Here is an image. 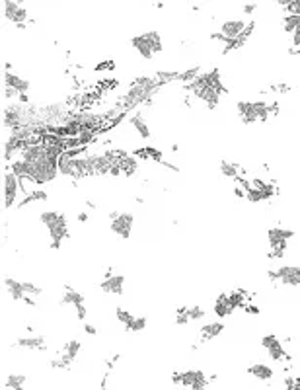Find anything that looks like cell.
I'll list each match as a JSON object with an SVG mask.
<instances>
[{"instance_id":"cell-1","label":"cell","mask_w":300,"mask_h":390,"mask_svg":"<svg viewBox=\"0 0 300 390\" xmlns=\"http://www.w3.org/2000/svg\"><path fill=\"white\" fill-rule=\"evenodd\" d=\"M164 88L162 84H154V86H129V90L125 92L123 96H121V100H119V109L123 111V113H129V111H133V109H137V107L141 106H150L152 104V100H154V96L158 94L160 90Z\"/></svg>"},{"instance_id":"cell-2","label":"cell","mask_w":300,"mask_h":390,"mask_svg":"<svg viewBox=\"0 0 300 390\" xmlns=\"http://www.w3.org/2000/svg\"><path fill=\"white\" fill-rule=\"evenodd\" d=\"M41 225L49 232V240H51V248L59 250L63 246V240L69 236V221L65 213L59 211H43L39 215Z\"/></svg>"},{"instance_id":"cell-3","label":"cell","mask_w":300,"mask_h":390,"mask_svg":"<svg viewBox=\"0 0 300 390\" xmlns=\"http://www.w3.org/2000/svg\"><path fill=\"white\" fill-rule=\"evenodd\" d=\"M172 382L177 386L189 390H205L209 386L211 378L201 371V369H187V371H176L172 372Z\"/></svg>"},{"instance_id":"cell-4","label":"cell","mask_w":300,"mask_h":390,"mask_svg":"<svg viewBox=\"0 0 300 390\" xmlns=\"http://www.w3.org/2000/svg\"><path fill=\"white\" fill-rule=\"evenodd\" d=\"M26 117H28V106L16 102H10L4 109V127L8 131H16L26 127Z\"/></svg>"},{"instance_id":"cell-5","label":"cell","mask_w":300,"mask_h":390,"mask_svg":"<svg viewBox=\"0 0 300 390\" xmlns=\"http://www.w3.org/2000/svg\"><path fill=\"white\" fill-rule=\"evenodd\" d=\"M20 193H22V179L12 170L6 168V174H4V207L12 209L18 201Z\"/></svg>"},{"instance_id":"cell-6","label":"cell","mask_w":300,"mask_h":390,"mask_svg":"<svg viewBox=\"0 0 300 390\" xmlns=\"http://www.w3.org/2000/svg\"><path fill=\"white\" fill-rule=\"evenodd\" d=\"M4 18L18 28V26H26V22L30 20V12L22 2L4 0Z\"/></svg>"},{"instance_id":"cell-7","label":"cell","mask_w":300,"mask_h":390,"mask_svg":"<svg viewBox=\"0 0 300 390\" xmlns=\"http://www.w3.org/2000/svg\"><path fill=\"white\" fill-rule=\"evenodd\" d=\"M296 236V232L290 231V229H282V227H271L267 231V242H269V248H282L286 250L288 242Z\"/></svg>"},{"instance_id":"cell-8","label":"cell","mask_w":300,"mask_h":390,"mask_svg":"<svg viewBox=\"0 0 300 390\" xmlns=\"http://www.w3.org/2000/svg\"><path fill=\"white\" fill-rule=\"evenodd\" d=\"M133 227H135V217H133V213H123V211H121V215H119L115 221L109 223L111 232L117 234L119 238H125V240L131 236Z\"/></svg>"},{"instance_id":"cell-9","label":"cell","mask_w":300,"mask_h":390,"mask_svg":"<svg viewBox=\"0 0 300 390\" xmlns=\"http://www.w3.org/2000/svg\"><path fill=\"white\" fill-rule=\"evenodd\" d=\"M261 345H263V349L267 351V355H269L275 363H282V361L286 359V351H284V347H282L281 339L275 336V334H269V336L261 337Z\"/></svg>"},{"instance_id":"cell-10","label":"cell","mask_w":300,"mask_h":390,"mask_svg":"<svg viewBox=\"0 0 300 390\" xmlns=\"http://www.w3.org/2000/svg\"><path fill=\"white\" fill-rule=\"evenodd\" d=\"M247 24H249V22H246V20H242V18L226 20V22L220 24V30H218V32L226 37L228 41H234V39H238V37L246 32Z\"/></svg>"},{"instance_id":"cell-11","label":"cell","mask_w":300,"mask_h":390,"mask_svg":"<svg viewBox=\"0 0 300 390\" xmlns=\"http://www.w3.org/2000/svg\"><path fill=\"white\" fill-rule=\"evenodd\" d=\"M277 279L281 285L300 289V266H279L277 267Z\"/></svg>"},{"instance_id":"cell-12","label":"cell","mask_w":300,"mask_h":390,"mask_svg":"<svg viewBox=\"0 0 300 390\" xmlns=\"http://www.w3.org/2000/svg\"><path fill=\"white\" fill-rule=\"evenodd\" d=\"M100 291L104 295H117V297H121L125 293V275L113 273L111 277H104L100 281Z\"/></svg>"},{"instance_id":"cell-13","label":"cell","mask_w":300,"mask_h":390,"mask_svg":"<svg viewBox=\"0 0 300 390\" xmlns=\"http://www.w3.org/2000/svg\"><path fill=\"white\" fill-rule=\"evenodd\" d=\"M236 113L240 115V119H242L244 125L259 123V117H257V111H255V102H249V100L236 102Z\"/></svg>"},{"instance_id":"cell-14","label":"cell","mask_w":300,"mask_h":390,"mask_svg":"<svg viewBox=\"0 0 300 390\" xmlns=\"http://www.w3.org/2000/svg\"><path fill=\"white\" fill-rule=\"evenodd\" d=\"M4 86L16 90L18 94H28L30 88H32V82L28 78H24L22 74H18V72L6 71L4 72Z\"/></svg>"},{"instance_id":"cell-15","label":"cell","mask_w":300,"mask_h":390,"mask_svg":"<svg viewBox=\"0 0 300 390\" xmlns=\"http://www.w3.org/2000/svg\"><path fill=\"white\" fill-rule=\"evenodd\" d=\"M14 345L20 349H30V351H47V339L43 336H22L16 337Z\"/></svg>"},{"instance_id":"cell-16","label":"cell","mask_w":300,"mask_h":390,"mask_svg":"<svg viewBox=\"0 0 300 390\" xmlns=\"http://www.w3.org/2000/svg\"><path fill=\"white\" fill-rule=\"evenodd\" d=\"M131 45H133V49L141 55L142 59H146V61H152L154 55H156L154 53V49H152V45H150V41H148V37H146V34L135 36L131 39Z\"/></svg>"},{"instance_id":"cell-17","label":"cell","mask_w":300,"mask_h":390,"mask_svg":"<svg viewBox=\"0 0 300 390\" xmlns=\"http://www.w3.org/2000/svg\"><path fill=\"white\" fill-rule=\"evenodd\" d=\"M193 96L197 100H201L209 109H216L218 104H220V96H222V94L216 92L214 88H199L193 92Z\"/></svg>"},{"instance_id":"cell-18","label":"cell","mask_w":300,"mask_h":390,"mask_svg":"<svg viewBox=\"0 0 300 390\" xmlns=\"http://www.w3.org/2000/svg\"><path fill=\"white\" fill-rule=\"evenodd\" d=\"M129 123L133 125V129L141 135V139H144V141L150 139V127H148V123H146V119H144V115H142L141 111H135L129 117Z\"/></svg>"},{"instance_id":"cell-19","label":"cell","mask_w":300,"mask_h":390,"mask_svg":"<svg viewBox=\"0 0 300 390\" xmlns=\"http://www.w3.org/2000/svg\"><path fill=\"white\" fill-rule=\"evenodd\" d=\"M247 374H251L253 378H257V380H261V382H271V378H273V369H271L269 365H265V363H253V365L247 367Z\"/></svg>"},{"instance_id":"cell-20","label":"cell","mask_w":300,"mask_h":390,"mask_svg":"<svg viewBox=\"0 0 300 390\" xmlns=\"http://www.w3.org/2000/svg\"><path fill=\"white\" fill-rule=\"evenodd\" d=\"M212 310H214V314H216V318H226L230 316L236 308L230 304V299L226 293H222V295H218V299L214 301V306H212Z\"/></svg>"},{"instance_id":"cell-21","label":"cell","mask_w":300,"mask_h":390,"mask_svg":"<svg viewBox=\"0 0 300 390\" xmlns=\"http://www.w3.org/2000/svg\"><path fill=\"white\" fill-rule=\"evenodd\" d=\"M84 302H86L84 295H82L80 291H76V289H71V287H67V289H65L63 299H61V304H65V306H72V308H78V306H82Z\"/></svg>"},{"instance_id":"cell-22","label":"cell","mask_w":300,"mask_h":390,"mask_svg":"<svg viewBox=\"0 0 300 390\" xmlns=\"http://www.w3.org/2000/svg\"><path fill=\"white\" fill-rule=\"evenodd\" d=\"M4 285H6V291H8V295L14 299V301H24L28 295H26V291H24V285L22 281L18 279H14V277H6L4 279Z\"/></svg>"},{"instance_id":"cell-23","label":"cell","mask_w":300,"mask_h":390,"mask_svg":"<svg viewBox=\"0 0 300 390\" xmlns=\"http://www.w3.org/2000/svg\"><path fill=\"white\" fill-rule=\"evenodd\" d=\"M224 332V324L222 322H209V324H205L203 328H201V341L205 343V341H209V339H214V337H218L220 334Z\"/></svg>"},{"instance_id":"cell-24","label":"cell","mask_w":300,"mask_h":390,"mask_svg":"<svg viewBox=\"0 0 300 390\" xmlns=\"http://www.w3.org/2000/svg\"><path fill=\"white\" fill-rule=\"evenodd\" d=\"M218 172H220L224 177H228V179H234V181L244 174V170H242L238 164L230 162V160H222V162L218 164Z\"/></svg>"},{"instance_id":"cell-25","label":"cell","mask_w":300,"mask_h":390,"mask_svg":"<svg viewBox=\"0 0 300 390\" xmlns=\"http://www.w3.org/2000/svg\"><path fill=\"white\" fill-rule=\"evenodd\" d=\"M119 168H121V174L125 177H131L135 176L139 172V158L133 156V154H125L121 162H119Z\"/></svg>"},{"instance_id":"cell-26","label":"cell","mask_w":300,"mask_h":390,"mask_svg":"<svg viewBox=\"0 0 300 390\" xmlns=\"http://www.w3.org/2000/svg\"><path fill=\"white\" fill-rule=\"evenodd\" d=\"M72 363H74V359L69 357L65 351H59L53 359H49V367L55 369V371H69L72 367Z\"/></svg>"},{"instance_id":"cell-27","label":"cell","mask_w":300,"mask_h":390,"mask_svg":"<svg viewBox=\"0 0 300 390\" xmlns=\"http://www.w3.org/2000/svg\"><path fill=\"white\" fill-rule=\"evenodd\" d=\"M59 174L61 176H69L72 177L74 176V158L71 156V152L67 150V152H63L61 156H59Z\"/></svg>"},{"instance_id":"cell-28","label":"cell","mask_w":300,"mask_h":390,"mask_svg":"<svg viewBox=\"0 0 300 390\" xmlns=\"http://www.w3.org/2000/svg\"><path fill=\"white\" fill-rule=\"evenodd\" d=\"M84 177H90V164L86 154L74 158V176H72V179L78 181V179H84Z\"/></svg>"},{"instance_id":"cell-29","label":"cell","mask_w":300,"mask_h":390,"mask_svg":"<svg viewBox=\"0 0 300 390\" xmlns=\"http://www.w3.org/2000/svg\"><path fill=\"white\" fill-rule=\"evenodd\" d=\"M47 191L45 189H41V187H34L32 191L28 195H24V199L18 203V207H26V205H30V203H39V201H47Z\"/></svg>"},{"instance_id":"cell-30","label":"cell","mask_w":300,"mask_h":390,"mask_svg":"<svg viewBox=\"0 0 300 390\" xmlns=\"http://www.w3.org/2000/svg\"><path fill=\"white\" fill-rule=\"evenodd\" d=\"M26 380H28L26 374H16V372H12V374L6 376L4 386H6V390H24Z\"/></svg>"},{"instance_id":"cell-31","label":"cell","mask_w":300,"mask_h":390,"mask_svg":"<svg viewBox=\"0 0 300 390\" xmlns=\"http://www.w3.org/2000/svg\"><path fill=\"white\" fill-rule=\"evenodd\" d=\"M281 24H282V30L292 36L296 30H300V16H296V14H284Z\"/></svg>"},{"instance_id":"cell-32","label":"cell","mask_w":300,"mask_h":390,"mask_svg":"<svg viewBox=\"0 0 300 390\" xmlns=\"http://www.w3.org/2000/svg\"><path fill=\"white\" fill-rule=\"evenodd\" d=\"M203 74V69L197 65V67H191V69H185V71H179V80L177 82H183V84H191L193 80H197L199 76Z\"/></svg>"},{"instance_id":"cell-33","label":"cell","mask_w":300,"mask_h":390,"mask_svg":"<svg viewBox=\"0 0 300 390\" xmlns=\"http://www.w3.org/2000/svg\"><path fill=\"white\" fill-rule=\"evenodd\" d=\"M154 78L158 80L162 86H166V84H170V82L179 80V71H156Z\"/></svg>"},{"instance_id":"cell-34","label":"cell","mask_w":300,"mask_h":390,"mask_svg":"<svg viewBox=\"0 0 300 390\" xmlns=\"http://www.w3.org/2000/svg\"><path fill=\"white\" fill-rule=\"evenodd\" d=\"M146 37H148V41H150V45H152L154 53L158 55V53L164 51V41H162L160 32H146Z\"/></svg>"},{"instance_id":"cell-35","label":"cell","mask_w":300,"mask_h":390,"mask_svg":"<svg viewBox=\"0 0 300 390\" xmlns=\"http://www.w3.org/2000/svg\"><path fill=\"white\" fill-rule=\"evenodd\" d=\"M115 316H117V320H119V324H123L125 328L135 320V314L131 312V310H127V308H123V306H117L115 308Z\"/></svg>"},{"instance_id":"cell-36","label":"cell","mask_w":300,"mask_h":390,"mask_svg":"<svg viewBox=\"0 0 300 390\" xmlns=\"http://www.w3.org/2000/svg\"><path fill=\"white\" fill-rule=\"evenodd\" d=\"M80 349H82V343H80L78 339H71V341H69V343H65V347H63V351L69 355V357H72L74 361L78 359Z\"/></svg>"},{"instance_id":"cell-37","label":"cell","mask_w":300,"mask_h":390,"mask_svg":"<svg viewBox=\"0 0 300 390\" xmlns=\"http://www.w3.org/2000/svg\"><path fill=\"white\" fill-rule=\"evenodd\" d=\"M146 324H148V318L146 316H135V320L125 328L127 332H142L144 328H146Z\"/></svg>"},{"instance_id":"cell-38","label":"cell","mask_w":300,"mask_h":390,"mask_svg":"<svg viewBox=\"0 0 300 390\" xmlns=\"http://www.w3.org/2000/svg\"><path fill=\"white\" fill-rule=\"evenodd\" d=\"M205 308L203 306H199V304H195V306H187V316L191 322H199V320L205 318Z\"/></svg>"},{"instance_id":"cell-39","label":"cell","mask_w":300,"mask_h":390,"mask_svg":"<svg viewBox=\"0 0 300 390\" xmlns=\"http://www.w3.org/2000/svg\"><path fill=\"white\" fill-rule=\"evenodd\" d=\"M22 285H24V291H26L28 297H39V295H43V289L39 285L34 283V281H22Z\"/></svg>"},{"instance_id":"cell-40","label":"cell","mask_w":300,"mask_h":390,"mask_svg":"<svg viewBox=\"0 0 300 390\" xmlns=\"http://www.w3.org/2000/svg\"><path fill=\"white\" fill-rule=\"evenodd\" d=\"M98 135H100V133H96V131H84V133H80V135H78L80 146H86V148H88V144H92V142L96 141Z\"/></svg>"},{"instance_id":"cell-41","label":"cell","mask_w":300,"mask_h":390,"mask_svg":"<svg viewBox=\"0 0 300 390\" xmlns=\"http://www.w3.org/2000/svg\"><path fill=\"white\" fill-rule=\"evenodd\" d=\"M246 199L249 201V203H261V201H265L263 193H261L257 187H253V185H251V187L246 191Z\"/></svg>"},{"instance_id":"cell-42","label":"cell","mask_w":300,"mask_h":390,"mask_svg":"<svg viewBox=\"0 0 300 390\" xmlns=\"http://www.w3.org/2000/svg\"><path fill=\"white\" fill-rule=\"evenodd\" d=\"M191 320L187 316V306H179L176 310V324L177 326H187Z\"/></svg>"},{"instance_id":"cell-43","label":"cell","mask_w":300,"mask_h":390,"mask_svg":"<svg viewBox=\"0 0 300 390\" xmlns=\"http://www.w3.org/2000/svg\"><path fill=\"white\" fill-rule=\"evenodd\" d=\"M113 69H115V63L113 61H102V63H98L94 67L96 72H106V71H113Z\"/></svg>"},{"instance_id":"cell-44","label":"cell","mask_w":300,"mask_h":390,"mask_svg":"<svg viewBox=\"0 0 300 390\" xmlns=\"http://www.w3.org/2000/svg\"><path fill=\"white\" fill-rule=\"evenodd\" d=\"M257 8H259L257 4H244V6H242V12H244V16H251Z\"/></svg>"},{"instance_id":"cell-45","label":"cell","mask_w":300,"mask_h":390,"mask_svg":"<svg viewBox=\"0 0 300 390\" xmlns=\"http://www.w3.org/2000/svg\"><path fill=\"white\" fill-rule=\"evenodd\" d=\"M74 312H76V318L80 320H86V304H82V306H78V308H74Z\"/></svg>"},{"instance_id":"cell-46","label":"cell","mask_w":300,"mask_h":390,"mask_svg":"<svg viewBox=\"0 0 300 390\" xmlns=\"http://www.w3.org/2000/svg\"><path fill=\"white\" fill-rule=\"evenodd\" d=\"M292 47H294V49H300V30H296V32L292 34Z\"/></svg>"},{"instance_id":"cell-47","label":"cell","mask_w":300,"mask_h":390,"mask_svg":"<svg viewBox=\"0 0 300 390\" xmlns=\"http://www.w3.org/2000/svg\"><path fill=\"white\" fill-rule=\"evenodd\" d=\"M244 310L249 312V314H259V308H257L255 304H246V306H244Z\"/></svg>"},{"instance_id":"cell-48","label":"cell","mask_w":300,"mask_h":390,"mask_svg":"<svg viewBox=\"0 0 300 390\" xmlns=\"http://www.w3.org/2000/svg\"><path fill=\"white\" fill-rule=\"evenodd\" d=\"M84 332H86L88 336H96V334H98V330H96L92 324H86V326H84Z\"/></svg>"},{"instance_id":"cell-49","label":"cell","mask_w":300,"mask_h":390,"mask_svg":"<svg viewBox=\"0 0 300 390\" xmlns=\"http://www.w3.org/2000/svg\"><path fill=\"white\" fill-rule=\"evenodd\" d=\"M18 102L20 104H24V106H30V96H28V94H20Z\"/></svg>"},{"instance_id":"cell-50","label":"cell","mask_w":300,"mask_h":390,"mask_svg":"<svg viewBox=\"0 0 300 390\" xmlns=\"http://www.w3.org/2000/svg\"><path fill=\"white\" fill-rule=\"evenodd\" d=\"M22 302H24L26 306H30V308H36V304H37L36 299H32V297H26V299H24Z\"/></svg>"},{"instance_id":"cell-51","label":"cell","mask_w":300,"mask_h":390,"mask_svg":"<svg viewBox=\"0 0 300 390\" xmlns=\"http://www.w3.org/2000/svg\"><path fill=\"white\" fill-rule=\"evenodd\" d=\"M78 221H80V223H86V221H88V213H86V211H80V213H78Z\"/></svg>"},{"instance_id":"cell-52","label":"cell","mask_w":300,"mask_h":390,"mask_svg":"<svg viewBox=\"0 0 300 390\" xmlns=\"http://www.w3.org/2000/svg\"><path fill=\"white\" fill-rule=\"evenodd\" d=\"M119 215H121V211H111V213H109V219H111V221H115Z\"/></svg>"}]
</instances>
